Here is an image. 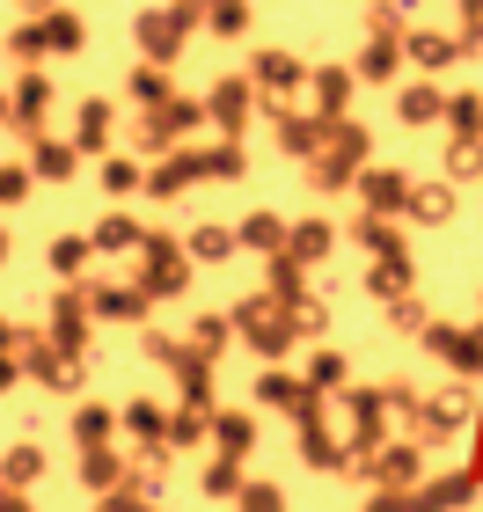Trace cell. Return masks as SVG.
<instances>
[{
    "label": "cell",
    "mask_w": 483,
    "mask_h": 512,
    "mask_svg": "<svg viewBox=\"0 0 483 512\" xmlns=\"http://www.w3.org/2000/svg\"><path fill=\"white\" fill-rule=\"evenodd\" d=\"M242 110H249V88H242V81H227V88H213V118H220L227 132L242 125Z\"/></svg>",
    "instance_id": "obj_23"
},
{
    "label": "cell",
    "mask_w": 483,
    "mask_h": 512,
    "mask_svg": "<svg viewBox=\"0 0 483 512\" xmlns=\"http://www.w3.org/2000/svg\"><path fill=\"white\" fill-rule=\"evenodd\" d=\"M88 308L110 315V322H140L147 315V293L140 286H96V293H88Z\"/></svg>",
    "instance_id": "obj_6"
},
{
    "label": "cell",
    "mask_w": 483,
    "mask_h": 512,
    "mask_svg": "<svg viewBox=\"0 0 483 512\" xmlns=\"http://www.w3.org/2000/svg\"><path fill=\"white\" fill-rule=\"evenodd\" d=\"M81 483H88V491H103V498L125 491V461L110 454V447H88V454H81Z\"/></svg>",
    "instance_id": "obj_8"
},
{
    "label": "cell",
    "mask_w": 483,
    "mask_h": 512,
    "mask_svg": "<svg viewBox=\"0 0 483 512\" xmlns=\"http://www.w3.org/2000/svg\"><path fill=\"white\" fill-rule=\"evenodd\" d=\"M205 417H213V410H198V403L169 410V447H198V439H205Z\"/></svg>",
    "instance_id": "obj_20"
},
{
    "label": "cell",
    "mask_w": 483,
    "mask_h": 512,
    "mask_svg": "<svg viewBox=\"0 0 483 512\" xmlns=\"http://www.w3.org/2000/svg\"><path fill=\"white\" fill-rule=\"evenodd\" d=\"M22 191H30V169H0V205H15Z\"/></svg>",
    "instance_id": "obj_34"
},
{
    "label": "cell",
    "mask_w": 483,
    "mask_h": 512,
    "mask_svg": "<svg viewBox=\"0 0 483 512\" xmlns=\"http://www.w3.org/2000/svg\"><path fill=\"white\" fill-rule=\"evenodd\" d=\"M301 447H308V461H315V469H330V461H337V447H330V432H322L315 417L301 425Z\"/></svg>",
    "instance_id": "obj_28"
},
{
    "label": "cell",
    "mask_w": 483,
    "mask_h": 512,
    "mask_svg": "<svg viewBox=\"0 0 483 512\" xmlns=\"http://www.w3.org/2000/svg\"><path fill=\"white\" fill-rule=\"evenodd\" d=\"M103 191H110V198H125V191H147V176L132 169V161H103Z\"/></svg>",
    "instance_id": "obj_25"
},
{
    "label": "cell",
    "mask_w": 483,
    "mask_h": 512,
    "mask_svg": "<svg viewBox=\"0 0 483 512\" xmlns=\"http://www.w3.org/2000/svg\"><path fill=\"white\" fill-rule=\"evenodd\" d=\"M381 483L396 491V483H410V454H381Z\"/></svg>",
    "instance_id": "obj_35"
},
{
    "label": "cell",
    "mask_w": 483,
    "mask_h": 512,
    "mask_svg": "<svg viewBox=\"0 0 483 512\" xmlns=\"http://www.w3.org/2000/svg\"><path fill=\"white\" fill-rule=\"evenodd\" d=\"M205 22H213L220 37H242L249 30V0H205Z\"/></svg>",
    "instance_id": "obj_22"
},
{
    "label": "cell",
    "mask_w": 483,
    "mask_h": 512,
    "mask_svg": "<svg viewBox=\"0 0 483 512\" xmlns=\"http://www.w3.org/2000/svg\"><path fill=\"white\" fill-rule=\"evenodd\" d=\"M286 147H315V118H286Z\"/></svg>",
    "instance_id": "obj_36"
},
{
    "label": "cell",
    "mask_w": 483,
    "mask_h": 512,
    "mask_svg": "<svg viewBox=\"0 0 483 512\" xmlns=\"http://www.w3.org/2000/svg\"><path fill=\"white\" fill-rule=\"evenodd\" d=\"M74 154H81V147H44V139H37V161H30V169H37V176H74Z\"/></svg>",
    "instance_id": "obj_26"
},
{
    "label": "cell",
    "mask_w": 483,
    "mask_h": 512,
    "mask_svg": "<svg viewBox=\"0 0 483 512\" xmlns=\"http://www.w3.org/2000/svg\"><path fill=\"white\" fill-rule=\"evenodd\" d=\"M191 176H205V154H183V161H161V169L147 176V191H154V198H176V191H191Z\"/></svg>",
    "instance_id": "obj_11"
},
{
    "label": "cell",
    "mask_w": 483,
    "mask_h": 512,
    "mask_svg": "<svg viewBox=\"0 0 483 512\" xmlns=\"http://www.w3.org/2000/svg\"><path fill=\"white\" fill-rule=\"evenodd\" d=\"M191 344H198V352H220V344H227V322H213V315H205V322H198V337H191Z\"/></svg>",
    "instance_id": "obj_33"
},
{
    "label": "cell",
    "mask_w": 483,
    "mask_h": 512,
    "mask_svg": "<svg viewBox=\"0 0 483 512\" xmlns=\"http://www.w3.org/2000/svg\"><path fill=\"white\" fill-rule=\"evenodd\" d=\"M44 110H52V81H44V74H22V88H15V125L37 132Z\"/></svg>",
    "instance_id": "obj_13"
},
{
    "label": "cell",
    "mask_w": 483,
    "mask_h": 512,
    "mask_svg": "<svg viewBox=\"0 0 483 512\" xmlns=\"http://www.w3.org/2000/svg\"><path fill=\"white\" fill-rule=\"evenodd\" d=\"M0 512H30V491H0Z\"/></svg>",
    "instance_id": "obj_37"
},
{
    "label": "cell",
    "mask_w": 483,
    "mask_h": 512,
    "mask_svg": "<svg viewBox=\"0 0 483 512\" xmlns=\"http://www.w3.org/2000/svg\"><path fill=\"white\" fill-rule=\"evenodd\" d=\"M235 249H242L235 227H198V235H191V256H198V264H227Z\"/></svg>",
    "instance_id": "obj_16"
},
{
    "label": "cell",
    "mask_w": 483,
    "mask_h": 512,
    "mask_svg": "<svg viewBox=\"0 0 483 512\" xmlns=\"http://www.w3.org/2000/svg\"><path fill=\"white\" fill-rule=\"evenodd\" d=\"M88 249H96V242L66 235V242H52V264H59V271H81V264H88Z\"/></svg>",
    "instance_id": "obj_29"
},
{
    "label": "cell",
    "mask_w": 483,
    "mask_h": 512,
    "mask_svg": "<svg viewBox=\"0 0 483 512\" xmlns=\"http://www.w3.org/2000/svg\"><path fill=\"white\" fill-rule=\"evenodd\" d=\"M183 278H191V256L176 242H147V271H140V293H183Z\"/></svg>",
    "instance_id": "obj_2"
},
{
    "label": "cell",
    "mask_w": 483,
    "mask_h": 512,
    "mask_svg": "<svg viewBox=\"0 0 483 512\" xmlns=\"http://www.w3.org/2000/svg\"><path fill=\"white\" fill-rule=\"evenodd\" d=\"M140 242H147V235H140V227H132L125 213H110V220L96 227V249H103V256H118V249H140Z\"/></svg>",
    "instance_id": "obj_21"
},
{
    "label": "cell",
    "mask_w": 483,
    "mask_h": 512,
    "mask_svg": "<svg viewBox=\"0 0 483 512\" xmlns=\"http://www.w3.org/2000/svg\"><path fill=\"white\" fill-rule=\"evenodd\" d=\"M191 125H198V110H191V103H161V110H147L140 147H169V139H183Z\"/></svg>",
    "instance_id": "obj_4"
},
{
    "label": "cell",
    "mask_w": 483,
    "mask_h": 512,
    "mask_svg": "<svg viewBox=\"0 0 483 512\" xmlns=\"http://www.w3.org/2000/svg\"><path fill=\"white\" fill-rule=\"evenodd\" d=\"M308 381H315V388H330V381H344V359H337V352H315V366H308Z\"/></svg>",
    "instance_id": "obj_32"
},
{
    "label": "cell",
    "mask_w": 483,
    "mask_h": 512,
    "mask_svg": "<svg viewBox=\"0 0 483 512\" xmlns=\"http://www.w3.org/2000/svg\"><path fill=\"white\" fill-rule=\"evenodd\" d=\"M315 96H322V110H344V96H352V81H344V74H322V81H315Z\"/></svg>",
    "instance_id": "obj_30"
},
{
    "label": "cell",
    "mask_w": 483,
    "mask_h": 512,
    "mask_svg": "<svg viewBox=\"0 0 483 512\" xmlns=\"http://www.w3.org/2000/svg\"><path fill=\"white\" fill-rule=\"evenodd\" d=\"M15 374H22V366H15V359H8V352H0V388H8V381H15Z\"/></svg>",
    "instance_id": "obj_38"
},
{
    "label": "cell",
    "mask_w": 483,
    "mask_h": 512,
    "mask_svg": "<svg viewBox=\"0 0 483 512\" xmlns=\"http://www.w3.org/2000/svg\"><path fill=\"white\" fill-rule=\"evenodd\" d=\"M330 249V227H293V256H322Z\"/></svg>",
    "instance_id": "obj_31"
},
{
    "label": "cell",
    "mask_w": 483,
    "mask_h": 512,
    "mask_svg": "<svg viewBox=\"0 0 483 512\" xmlns=\"http://www.w3.org/2000/svg\"><path fill=\"white\" fill-rule=\"evenodd\" d=\"M0 264H8V235H0Z\"/></svg>",
    "instance_id": "obj_40"
},
{
    "label": "cell",
    "mask_w": 483,
    "mask_h": 512,
    "mask_svg": "<svg viewBox=\"0 0 483 512\" xmlns=\"http://www.w3.org/2000/svg\"><path fill=\"white\" fill-rule=\"evenodd\" d=\"M242 512H286V498H279V483H242V498H235Z\"/></svg>",
    "instance_id": "obj_27"
},
{
    "label": "cell",
    "mask_w": 483,
    "mask_h": 512,
    "mask_svg": "<svg viewBox=\"0 0 483 512\" xmlns=\"http://www.w3.org/2000/svg\"><path fill=\"white\" fill-rule=\"evenodd\" d=\"M125 425V410H103V403H81L74 410V439H81V454L88 447H110V432Z\"/></svg>",
    "instance_id": "obj_7"
},
{
    "label": "cell",
    "mask_w": 483,
    "mask_h": 512,
    "mask_svg": "<svg viewBox=\"0 0 483 512\" xmlns=\"http://www.w3.org/2000/svg\"><path fill=\"white\" fill-rule=\"evenodd\" d=\"M235 235H242L249 249H271V256H279V242H286V227H279V213H249V220L235 227Z\"/></svg>",
    "instance_id": "obj_19"
},
{
    "label": "cell",
    "mask_w": 483,
    "mask_h": 512,
    "mask_svg": "<svg viewBox=\"0 0 483 512\" xmlns=\"http://www.w3.org/2000/svg\"><path fill=\"white\" fill-rule=\"evenodd\" d=\"M249 81H257V88H271V96H279V88H293V81H301V59H293V52H279V44H271V52H257V59H249Z\"/></svg>",
    "instance_id": "obj_5"
},
{
    "label": "cell",
    "mask_w": 483,
    "mask_h": 512,
    "mask_svg": "<svg viewBox=\"0 0 483 512\" xmlns=\"http://www.w3.org/2000/svg\"><path fill=\"white\" fill-rule=\"evenodd\" d=\"M0 125H15V96H0Z\"/></svg>",
    "instance_id": "obj_39"
},
{
    "label": "cell",
    "mask_w": 483,
    "mask_h": 512,
    "mask_svg": "<svg viewBox=\"0 0 483 512\" xmlns=\"http://www.w3.org/2000/svg\"><path fill=\"white\" fill-rule=\"evenodd\" d=\"M198 483H205V498H242V483H249V476H242V461H235V454H213Z\"/></svg>",
    "instance_id": "obj_14"
},
{
    "label": "cell",
    "mask_w": 483,
    "mask_h": 512,
    "mask_svg": "<svg viewBox=\"0 0 483 512\" xmlns=\"http://www.w3.org/2000/svg\"><path fill=\"white\" fill-rule=\"evenodd\" d=\"M242 322H249V337H257L271 359H279V344H286V322H271V308H264V300H249V308H242Z\"/></svg>",
    "instance_id": "obj_18"
},
{
    "label": "cell",
    "mask_w": 483,
    "mask_h": 512,
    "mask_svg": "<svg viewBox=\"0 0 483 512\" xmlns=\"http://www.w3.org/2000/svg\"><path fill=\"white\" fill-rule=\"evenodd\" d=\"M132 96H140L147 110H161V103H176V96H169V74H161V66H140V74H132Z\"/></svg>",
    "instance_id": "obj_24"
},
{
    "label": "cell",
    "mask_w": 483,
    "mask_h": 512,
    "mask_svg": "<svg viewBox=\"0 0 483 512\" xmlns=\"http://www.w3.org/2000/svg\"><path fill=\"white\" fill-rule=\"evenodd\" d=\"M0 491H8V483H0Z\"/></svg>",
    "instance_id": "obj_41"
},
{
    "label": "cell",
    "mask_w": 483,
    "mask_h": 512,
    "mask_svg": "<svg viewBox=\"0 0 483 512\" xmlns=\"http://www.w3.org/2000/svg\"><path fill=\"white\" fill-rule=\"evenodd\" d=\"M213 439H220V454H235V461H242V454H249V439H257V425H249V417H235V410H220V417H213Z\"/></svg>",
    "instance_id": "obj_17"
},
{
    "label": "cell",
    "mask_w": 483,
    "mask_h": 512,
    "mask_svg": "<svg viewBox=\"0 0 483 512\" xmlns=\"http://www.w3.org/2000/svg\"><path fill=\"white\" fill-rule=\"evenodd\" d=\"M37 476H44V447H37V439H22V447L0 461V483H8V491H30Z\"/></svg>",
    "instance_id": "obj_12"
},
{
    "label": "cell",
    "mask_w": 483,
    "mask_h": 512,
    "mask_svg": "<svg viewBox=\"0 0 483 512\" xmlns=\"http://www.w3.org/2000/svg\"><path fill=\"white\" fill-rule=\"evenodd\" d=\"M110 125H118V110H110L103 96H88V103H81V139H74V147H81V154H103V147H110Z\"/></svg>",
    "instance_id": "obj_9"
},
{
    "label": "cell",
    "mask_w": 483,
    "mask_h": 512,
    "mask_svg": "<svg viewBox=\"0 0 483 512\" xmlns=\"http://www.w3.org/2000/svg\"><path fill=\"white\" fill-rule=\"evenodd\" d=\"M81 44V22L66 15V8H52L44 22H22L15 30V59H37V52H74Z\"/></svg>",
    "instance_id": "obj_1"
},
{
    "label": "cell",
    "mask_w": 483,
    "mask_h": 512,
    "mask_svg": "<svg viewBox=\"0 0 483 512\" xmlns=\"http://www.w3.org/2000/svg\"><path fill=\"white\" fill-rule=\"evenodd\" d=\"M125 425L140 432L147 447H169V410H161V403H147V395H140V403H125Z\"/></svg>",
    "instance_id": "obj_15"
},
{
    "label": "cell",
    "mask_w": 483,
    "mask_h": 512,
    "mask_svg": "<svg viewBox=\"0 0 483 512\" xmlns=\"http://www.w3.org/2000/svg\"><path fill=\"white\" fill-rule=\"evenodd\" d=\"M183 37H191V15H183V8H161V15H140V44H147V59H161V66H169Z\"/></svg>",
    "instance_id": "obj_3"
},
{
    "label": "cell",
    "mask_w": 483,
    "mask_h": 512,
    "mask_svg": "<svg viewBox=\"0 0 483 512\" xmlns=\"http://www.w3.org/2000/svg\"><path fill=\"white\" fill-rule=\"evenodd\" d=\"M257 403H271V410H293L301 425L315 417V395H301V388H293L286 374H264V381H257Z\"/></svg>",
    "instance_id": "obj_10"
}]
</instances>
